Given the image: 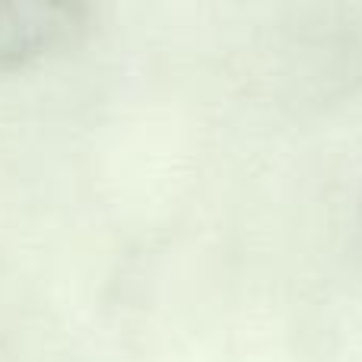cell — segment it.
Segmentation results:
<instances>
[{
  "instance_id": "cell-1",
  "label": "cell",
  "mask_w": 362,
  "mask_h": 362,
  "mask_svg": "<svg viewBox=\"0 0 362 362\" xmlns=\"http://www.w3.org/2000/svg\"><path fill=\"white\" fill-rule=\"evenodd\" d=\"M89 6L74 0H0V70L23 67L76 42Z\"/></svg>"
}]
</instances>
